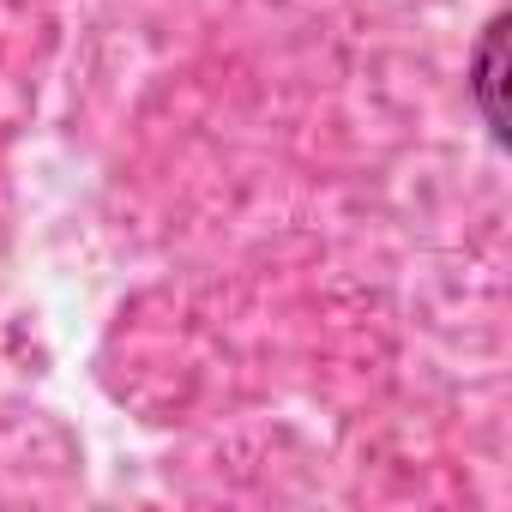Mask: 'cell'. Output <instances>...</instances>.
Masks as SVG:
<instances>
[{"instance_id": "6da1fadb", "label": "cell", "mask_w": 512, "mask_h": 512, "mask_svg": "<svg viewBox=\"0 0 512 512\" xmlns=\"http://www.w3.org/2000/svg\"><path fill=\"white\" fill-rule=\"evenodd\" d=\"M500 55H506V25L494 19L488 37H482V49H476V103H482V115H488L494 133H506V109H500Z\"/></svg>"}]
</instances>
